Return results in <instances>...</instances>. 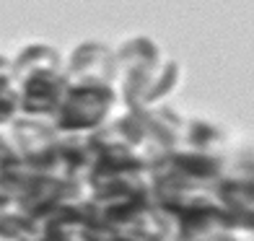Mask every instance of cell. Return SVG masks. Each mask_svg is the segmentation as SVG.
Returning <instances> with one entry per match:
<instances>
[{"label":"cell","instance_id":"obj_11","mask_svg":"<svg viewBox=\"0 0 254 241\" xmlns=\"http://www.w3.org/2000/svg\"><path fill=\"white\" fill-rule=\"evenodd\" d=\"M34 241H86L83 231L80 234H70V231H39V236Z\"/></svg>","mask_w":254,"mask_h":241},{"label":"cell","instance_id":"obj_6","mask_svg":"<svg viewBox=\"0 0 254 241\" xmlns=\"http://www.w3.org/2000/svg\"><path fill=\"white\" fill-rule=\"evenodd\" d=\"M215 192L228 210L234 228L254 234V179L223 177L215 184Z\"/></svg>","mask_w":254,"mask_h":241},{"label":"cell","instance_id":"obj_9","mask_svg":"<svg viewBox=\"0 0 254 241\" xmlns=\"http://www.w3.org/2000/svg\"><path fill=\"white\" fill-rule=\"evenodd\" d=\"M21 117V88L13 75V62L0 57V127H8Z\"/></svg>","mask_w":254,"mask_h":241},{"label":"cell","instance_id":"obj_7","mask_svg":"<svg viewBox=\"0 0 254 241\" xmlns=\"http://www.w3.org/2000/svg\"><path fill=\"white\" fill-rule=\"evenodd\" d=\"M177 151L179 153H194V156L226 158V135L215 124L205 122V120H184Z\"/></svg>","mask_w":254,"mask_h":241},{"label":"cell","instance_id":"obj_13","mask_svg":"<svg viewBox=\"0 0 254 241\" xmlns=\"http://www.w3.org/2000/svg\"><path fill=\"white\" fill-rule=\"evenodd\" d=\"M213 241H239V239L234 236V231H231V234H226V236H218V239H213Z\"/></svg>","mask_w":254,"mask_h":241},{"label":"cell","instance_id":"obj_4","mask_svg":"<svg viewBox=\"0 0 254 241\" xmlns=\"http://www.w3.org/2000/svg\"><path fill=\"white\" fill-rule=\"evenodd\" d=\"M21 88V117H34L44 122H55L63 101L67 96L65 73H34L18 80Z\"/></svg>","mask_w":254,"mask_h":241},{"label":"cell","instance_id":"obj_8","mask_svg":"<svg viewBox=\"0 0 254 241\" xmlns=\"http://www.w3.org/2000/svg\"><path fill=\"white\" fill-rule=\"evenodd\" d=\"M67 62L63 60V55L50 44H31V47L21 50V55L13 60V75L16 80L34 75V73H65Z\"/></svg>","mask_w":254,"mask_h":241},{"label":"cell","instance_id":"obj_5","mask_svg":"<svg viewBox=\"0 0 254 241\" xmlns=\"http://www.w3.org/2000/svg\"><path fill=\"white\" fill-rule=\"evenodd\" d=\"M67 86H107L114 88V78H117V52H112L107 44L88 42L80 44L67 60L65 67Z\"/></svg>","mask_w":254,"mask_h":241},{"label":"cell","instance_id":"obj_12","mask_svg":"<svg viewBox=\"0 0 254 241\" xmlns=\"http://www.w3.org/2000/svg\"><path fill=\"white\" fill-rule=\"evenodd\" d=\"M13 143H10V135L5 132V127H0V164H5V161L13 156Z\"/></svg>","mask_w":254,"mask_h":241},{"label":"cell","instance_id":"obj_10","mask_svg":"<svg viewBox=\"0 0 254 241\" xmlns=\"http://www.w3.org/2000/svg\"><path fill=\"white\" fill-rule=\"evenodd\" d=\"M177 83H179V65H177L174 60H166L164 70H161V75L156 78V83L151 86V91L145 94V99L140 101V107H137V109H156V107H164L166 96L177 88Z\"/></svg>","mask_w":254,"mask_h":241},{"label":"cell","instance_id":"obj_2","mask_svg":"<svg viewBox=\"0 0 254 241\" xmlns=\"http://www.w3.org/2000/svg\"><path fill=\"white\" fill-rule=\"evenodd\" d=\"M117 94L107 86H75L67 88L60 112L55 117V127L60 132H99L114 117Z\"/></svg>","mask_w":254,"mask_h":241},{"label":"cell","instance_id":"obj_3","mask_svg":"<svg viewBox=\"0 0 254 241\" xmlns=\"http://www.w3.org/2000/svg\"><path fill=\"white\" fill-rule=\"evenodd\" d=\"M8 135L13 143V151L18 158L37 171V174L60 177V158H57V132L55 122L18 117L13 124H8Z\"/></svg>","mask_w":254,"mask_h":241},{"label":"cell","instance_id":"obj_1","mask_svg":"<svg viewBox=\"0 0 254 241\" xmlns=\"http://www.w3.org/2000/svg\"><path fill=\"white\" fill-rule=\"evenodd\" d=\"M166 60L151 39L135 37L117 52V78H114V94L125 109H137L145 94L156 83L164 70Z\"/></svg>","mask_w":254,"mask_h":241}]
</instances>
